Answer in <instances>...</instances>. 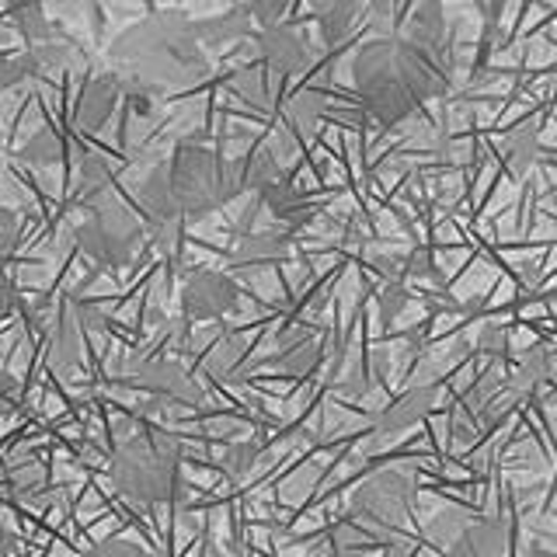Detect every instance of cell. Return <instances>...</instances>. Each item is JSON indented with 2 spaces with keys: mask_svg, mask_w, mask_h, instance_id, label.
Here are the masks:
<instances>
[{
  "mask_svg": "<svg viewBox=\"0 0 557 557\" xmlns=\"http://www.w3.org/2000/svg\"><path fill=\"white\" fill-rule=\"evenodd\" d=\"M112 74L126 91H185L209 77V52L199 39L196 22L178 11L150 14L129 25L109 46Z\"/></svg>",
  "mask_w": 557,
  "mask_h": 557,
  "instance_id": "obj_1",
  "label": "cell"
},
{
  "mask_svg": "<svg viewBox=\"0 0 557 557\" xmlns=\"http://www.w3.org/2000/svg\"><path fill=\"white\" fill-rule=\"evenodd\" d=\"M352 81L366 112L380 126H397L446 91L449 70L435 49L418 46L405 35H380L356 52Z\"/></svg>",
  "mask_w": 557,
  "mask_h": 557,
  "instance_id": "obj_2",
  "label": "cell"
},
{
  "mask_svg": "<svg viewBox=\"0 0 557 557\" xmlns=\"http://www.w3.org/2000/svg\"><path fill=\"white\" fill-rule=\"evenodd\" d=\"M240 191L237 161H226L196 139H182L168 161L139 182L136 196L150 220H202L234 202Z\"/></svg>",
  "mask_w": 557,
  "mask_h": 557,
  "instance_id": "obj_3",
  "label": "cell"
},
{
  "mask_svg": "<svg viewBox=\"0 0 557 557\" xmlns=\"http://www.w3.org/2000/svg\"><path fill=\"white\" fill-rule=\"evenodd\" d=\"M112 484L133 505H168L185 498L182 443L171 432H136L112 453Z\"/></svg>",
  "mask_w": 557,
  "mask_h": 557,
  "instance_id": "obj_4",
  "label": "cell"
},
{
  "mask_svg": "<svg viewBox=\"0 0 557 557\" xmlns=\"http://www.w3.org/2000/svg\"><path fill=\"white\" fill-rule=\"evenodd\" d=\"M418 505V484L408 470H376L366 478L348 502V516L359 519L366 530H373L383 544H391L397 530L411 519Z\"/></svg>",
  "mask_w": 557,
  "mask_h": 557,
  "instance_id": "obj_5",
  "label": "cell"
},
{
  "mask_svg": "<svg viewBox=\"0 0 557 557\" xmlns=\"http://www.w3.org/2000/svg\"><path fill=\"white\" fill-rule=\"evenodd\" d=\"M150 231L126 202L109 199L95 209H87L84 223L77 226V244L81 251L98 261L104 269H122L136 258L139 244H144Z\"/></svg>",
  "mask_w": 557,
  "mask_h": 557,
  "instance_id": "obj_6",
  "label": "cell"
},
{
  "mask_svg": "<svg viewBox=\"0 0 557 557\" xmlns=\"http://www.w3.org/2000/svg\"><path fill=\"white\" fill-rule=\"evenodd\" d=\"M432 536L446 557H505L509 550V522L495 516L443 512L432 522Z\"/></svg>",
  "mask_w": 557,
  "mask_h": 557,
  "instance_id": "obj_7",
  "label": "cell"
},
{
  "mask_svg": "<svg viewBox=\"0 0 557 557\" xmlns=\"http://www.w3.org/2000/svg\"><path fill=\"white\" fill-rule=\"evenodd\" d=\"M122 383L144 391V394H153L157 400H174V405H199L202 400V387L196 383V376L174 359L133 362L126 370V376H122Z\"/></svg>",
  "mask_w": 557,
  "mask_h": 557,
  "instance_id": "obj_8",
  "label": "cell"
},
{
  "mask_svg": "<svg viewBox=\"0 0 557 557\" xmlns=\"http://www.w3.org/2000/svg\"><path fill=\"white\" fill-rule=\"evenodd\" d=\"M237 283L226 272H213V269H199L188 275V283L182 289V313L185 321H216L223 313H231L237 307Z\"/></svg>",
  "mask_w": 557,
  "mask_h": 557,
  "instance_id": "obj_9",
  "label": "cell"
},
{
  "mask_svg": "<svg viewBox=\"0 0 557 557\" xmlns=\"http://www.w3.org/2000/svg\"><path fill=\"white\" fill-rule=\"evenodd\" d=\"M258 49L265 57L269 70L278 77H300L310 63V46L300 35V28L293 25H269L258 32Z\"/></svg>",
  "mask_w": 557,
  "mask_h": 557,
  "instance_id": "obj_10",
  "label": "cell"
},
{
  "mask_svg": "<svg viewBox=\"0 0 557 557\" xmlns=\"http://www.w3.org/2000/svg\"><path fill=\"white\" fill-rule=\"evenodd\" d=\"M119 98H126V91H122V81L115 74L87 77L84 87H81V95H77V104H74L77 129L81 133H98V129L109 126Z\"/></svg>",
  "mask_w": 557,
  "mask_h": 557,
  "instance_id": "obj_11",
  "label": "cell"
},
{
  "mask_svg": "<svg viewBox=\"0 0 557 557\" xmlns=\"http://www.w3.org/2000/svg\"><path fill=\"white\" fill-rule=\"evenodd\" d=\"M435 400H440V387L435 383H425V387H411L408 394H400L394 405H387L380 411L376 425L383 435H397L411 425H418L422 418L435 408Z\"/></svg>",
  "mask_w": 557,
  "mask_h": 557,
  "instance_id": "obj_12",
  "label": "cell"
},
{
  "mask_svg": "<svg viewBox=\"0 0 557 557\" xmlns=\"http://www.w3.org/2000/svg\"><path fill=\"white\" fill-rule=\"evenodd\" d=\"M81 348H84V324L74 318L70 304H63V310L52 318V327H49V359L57 370H77Z\"/></svg>",
  "mask_w": 557,
  "mask_h": 557,
  "instance_id": "obj_13",
  "label": "cell"
},
{
  "mask_svg": "<svg viewBox=\"0 0 557 557\" xmlns=\"http://www.w3.org/2000/svg\"><path fill=\"white\" fill-rule=\"evenodd\" d=\"M251 25L255 17L248 8H231L223 14H213V17H199L196 28H199V39L206 49H223V46H234V42H244L251 35Z\"/></svg>",
  "mask_w": 557,
  "mask_h": 557,
  "instance_id": "obj_14",
  "label": "cell"
},
{
  "mask_svg": "<svg viewBox=\"0 0 557 557\" xmlns=\"http://www.w3.org/2000/svg\"><path fill=\"white\" fill-rule=\"evenodd\" d=\"M289 258V237L286 234H244L240 244L234 248V265L240 269H261V265H275V261Z\"/></svg>",
  "mask_w": 557,
  "mask_h": 557,
  "instance_id": "obj_15",
  "label": "cell"
},
{
  "mask_svg": "<svg viewBox=\"0 0 557 557\" xmlns=\"http://www.w3.org/2000/svg\"><path fill=\"white\" fill-rule=\"evenodd\" d=\"M310 14L321 28L324 46H338L359 17V0H310Z\"/></svg>",
  "mask_w": 557,
  "mask_h": 557,
  "instance_id": "obj_16",
  "label": "cell"
},
{
  "mask_svg": "<svg viewBox=\"0 0 557 557\" xmlns=\"http://www.w3.org/2000/svg\"><path fill=\"white\" fill-rule=\"evenodd\" d=\"M261 196V202H265V209L269 213L278 220V223H289V226H300L307 216H310V202H307V196L300 188H296L289 178H278L265 188V191H258Z\"/></svg>",
  "mask_w": 557,
  "mask_h": 557,
  "instance_id": "obj_17",
  "label": "cell"
},
{
  "mask_svg": "<svg viewBox=\"0 0 557 557\" xmlns=\"http://www.w3.org/2000/svg\"><path fill=\"white\" fill-rule=\"evenodd\" d=\"M405 39L425 46V49H443L446 39V11H443V0H422L411 14H408V25H405Z\"/></svg>",
  "mask_w": 557,
  "mask_h": 557,
  "instance_id": "obj_18",
  "label": "cell"
},
{
  "mask_svg": "<svg viewBox=\"0 0 557 557\" xmlns=\"http://www.w3.org/2000/svg\"><path fill=\"white\" fill-rule=\"evenodd\" d=\"M77 199L84 209H95L101 202H109L115 199L112 196V168L104 157L98 153H87L81 168H77Z\"/></svg>",
  "mask_w": 557,
  "mask_h": 557,
  "instance_id": "obj_19",
  "label": "cell"
},
{
  "mask_svg": "<svg viewBox=\"0 0 557 557\" xmlns=\"http://www.w3.org/2000/svg\"><path fill=\"white\" fill-rule=\"evenodd\" d=\"M8 14L14 28L25 35L28 42L42 46V42H52L57 35H52V25L42 11V0H8Z\"/></svg>",
  "mask_w": 557,
  "mask_h": 557,
  "instance_id": "obj_20",
  "label": "cell"
},
{
  "mask_svg": "<svg viewBox=\"0 0 557 557\" xmlns=\"http://www.w3.org/2000/svg\"><path fill=\"white\" fill-rule=\"evenodd\" d=\"M502 161L512 178H522L536 161V126H519L502 139Z\"/></svg>",
  "mask_w": 557,
  "mask_h": 557,
  "instance_id": "obj_21",
  "label": "cell"
},
{
  "mask_svg": "<svg viewBox=\"0 0 557 557\" xmlns=\"http://www.w3.org/2000/svg\"><path fill=\"white\" fill-rule=\"evenodd\" d=\"M237 161V171H240V185L244 191H265L278 174V161L269 153V150H248V153H240L234 157Z\"/></svg>",
  "mask_w": 557,
  "mask_h": 557,
  "instance_id": "obj_22",
  "label": "cell"
},
{
  "mask_svg": "<svg viewBox=\"0 0 557 557\" xmlns=\"http://www.w3.org/2000/svg\"><path fill=\"white\" fill-rule=\"evenodd\" d=\"M231 87H234V95L244 104H251L255 112H272L275 109V84L269 77H261L258 70H251V66L237 70Z\"/></svg>",
  "mask_w": 557,
  "mask_h": 557,
  "instance_id": "obj_23",
  "label": "cell"
},
{
  "mask_svg": "<svg viewBox=\"0 0 557 557\" xmlns=\"http://www.w3.org/2000/svg\"><path fill=\"white\" fill-rule=\"evenodd\" d=\"M324 119V98L318 91H300L286 104V129L296 136H310Z\"/></svg>",
  "mask_w": 557,
  "mask_h": 557,
  "instance_id": "obj_24",
  "label": "cell"
},
{
  "mask_svg": "<svg viewBox=\"0 0 557 557\" xmlns=\"http://www.w3.org/2000/svg\"><path fill=\"white\" fill-rule=\"evenodd\" d=\"M313 362H318V345H313L310 338H293L289 345H283L269 359V366H275L278 373H289V376L307 373Z\"/></svg>",
  "mask_w": 557,
  "mask_h": 557,
  "instance_id": "obj_25",
  "label": "cell"
},
{
  "mask_svg": "<svg viewBox=\"0 0 557 557\" xmlns=\"http://www.w3.org/2000/svg\"><path fill=\"white\" fill-rule=\"evenodd\" d=\"M63 157V139L60 133H52L49 126L39 129V133H32L25 139V147H22V161L35 164V168H52Z\"/></svg>",
  "mask_w": 557,
  "mask_h": 557,
  "instance_id": "obj_26",
  "label": "cell"
},
{
  "mask_svg": "<svg viewBox=\"0 0 557 557\" xmlns=\"http://www.w3.org/2000/svg\"><path fill=\"white\" fill-rule=\"evenodd\" d=\"M32 52H35V63H39V70H70L74 66L81 57H77V49L70 46V42H42V46H32Z\"/></svg>",
  "mask_w": 557,
  "mask_h": 557,
  "instance_id": "obj_27",
  "label": "cell"
},
{
  "mask_svg": "<svg viewBox=\"0 0 557 557\" xmlns=\"http://www.w3.org/2000/svg\"><path fill=\"white\" fill-rule=\"evenodd\" d=\"M258 460V446L255 443H231L223 453V470L231 481H244L255 470Z\"/></svg>",
  "mask_w": 557,
  "mask_h": 557,
  "instance_id": "obj_28",
  "label": "cell"
},
{
  "mask_svg": "<svg viewBox=\"0 0 557 557\" xmlns=\"http://www.w3.org/2000/svg\"><path fill=\"white\" fill-rule=\"evenodd\" d=\"M408 300H411V296H408L405 283H400V278H391V283L380 289V318L394 321L397 313L408 307Z\"/></svg>",
  "mask_w": 557,
  "mask_h": 557,
  "instance_id": "obj_29",
  "label": "cell"
},
{
  "mask_svg": "<svg viewBox=\"0 0 557 557\" xmlns=\"http://www.w3.org/2000/svg\"><path fill=\"white\" fill-rule=\"evenodd\" d=\"M32 74H39V63H35V52L28 49L25 57H11L4 63V70H0V87H14V84L28 81Z\"/></svg>",
  "mask_w": 557,
  "mask_h": 557,
  "instance_id": "obj_30",
  "label": "cell"
},
{
  "mask_svg": "<svg viewBox=\"0 0 557 557\" xmlns=\"http://www.w3.org/2000/svg\"><path fill=\"white\" fill-rule=\"evenodd\" d=\"M286 8H289V0H248V11L255 17V25H261V28L283 22Z\"/></svg>",
  "mask_w": 557,
  "mask_h": 557,
  "instance_id": "obj_31",
  "label": "cell"
},
{
  "mask_svg": "<svg viewBox=\"0 0 557 557\" xmlns=\"http://www.w3.org/2000/svg\"><path fill=\"white\" fill-rule=\"evenodd\" d=\"M84 557H153V554L139 550L136 544H126V540H104V544L91 547Z\"/></svg>",
  "mask_w": 557,
  "mask_h": 557,
  "instance_id": "obj_32",
  "label": "cell"
},
{
  "mask_svg": "<svg viewBox=\"0 0 557 557\" xmlns=\"http://www.w3.org/2000/svg\"><path fill=\"white\" fill-rule=\"evenodd\" d=\"M66 304H70V310H74V318L84 324V331H101L104 327V318H101V310L95 304L77 300V296H66Z\"/></svg>",
  "mask_w": 557,
  "mask_h": 557,
  "instance_id": "obj_33",
  "label": "cell"
},
{
  "mask_svg": "<svg viewBox=\"0 0 557 557\" xmlns=\"http://www.w3.org/2000/svg\"><path fill=\"white\" fill-rule=\"evenodd\" d=\"M478 348H481L484 356L502 359V356H505V348H509V335H505L502 327H484V331H481V338H478Z\"/></svg>",
  "mask_w": 557,
  "mask_h": 557,
  "instance_id": "obj_34",
  "label": "cell"
},
{
  "mask_svg": "<svg viewBox=\"0 0 557 557\" xmlns=\"http://www.w3.org/2000/svg\"><path fill=\"white\" fill-rule=\"evenodd\" d=\"M400 4H405V0H370V17H373V25H376L380 32H387L391 22L397 17V11H400Z\"/></svg>",
  "mask_w": 557,
  "mask_h": 557,
  "instance_id": "obj_35",
  "label": "cell"
},
{
  "mask_svg": "<svg viewBox=\"0 0 557 557\" xmlns=\"http://www.w3.org/2000/svg\"><path fill=\"white\" fill-rule=\"evenodd\" d=\"M126 91V87H122ZM126 101H129V112L139 115V119H147L153 112V95L150 91H126Z\"/></svg>",
  "mask_w": 557,
  "mask_h": 557,
  "instance_id": "obj_36",
  "label": "cell"
},
{
  "mask_svg": "<svg viewBox=\"0 0 557 557\" xmlns=\"http://www.w3.org/2000/svg\"><path fill=\"white\" fill-rule=\"evenodd\" d=\"M0 220H4V248L11 251L14 248V237H17V216H14V209H4V213H0Z\"/></svg>",
  "mask_w": 557,
  "mask_h": 557,
  "instance_id": "obj_37",
  "label": "cell"
},
{
  "mask_svg": "<svg viewBox=\"0 0 557 557\" xmlns=\"http://www.w3.org/2000/svg\"><path fill=\"white\" fill-rule=\"evenodd\" d=\"M505 8V0H492V14H498Z\"/></svg>",
  "mask_w": 557,
  "mask_h": 557,
  "instance_id": "obj_38",
  "label": "cell"
}]
</instances>
